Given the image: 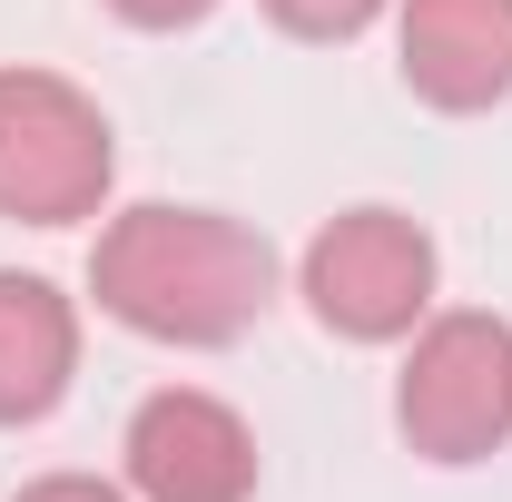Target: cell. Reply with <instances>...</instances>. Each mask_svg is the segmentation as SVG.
<instances>
[{"mask_svg": "<svg viewBox=\"0 0 512 502\" xmlns=\"http://www.w3.org/2000/svg\"><path fill=\"white\" fill-rule=\"evenodd\" d=\"M109 20H128V30H197L217 0H99Z\"/></svg>", "mask_w": 512, "mask_h": 502, "instance_id": "9", "label": "cell"}, {"mask_svg": "<svg viewBox=\"0 0 512 502\" xmlns=\"http://www.w3.org/2000/svg\"><path fill=\"white\" fill-rule=\"evenodd\" d=\"M119 463H128L138 502H256V434L207 384L138 394V414L119 434Z\"/></svg>", "mask_w": 512, "mask_h": 502, "instance_id": "5", "label": "cell"}, {"mask_svg": "<svg viewBox=\"0 0 512 502\" xmlns=\"http://www.w3.org/2000/svg\"><path fill=\"white\" fill-rule=\"evenodd\" d=\"M69 384H79V306L50 276L0 266V424L60 414Z\"/></svg>", "mask_w": 512, "mask_h": 502, "instance_id": "7", "label": "cell"}, {"mask_svg": "<svg viewBox=\"0 0 512 502\" xmlns=\"http://www.w3.org/2000/svg\"><path fill=\"white\" fill-rule=\"evenodd\" d=\"M286 40H316V50H345V40H365L394 0H256Z\"/></svg>", "mask_w": 512, "mask_h": 502, "instance_id": "8", "label": "cell"}, {"mask_svg": "<svg viewBox=\"0 0 512 502\" xmlns=\"http://www.w3.org/2000/svg\"><path fill=\"white\" fill-rule=\"evenodd\" d=\"M434 286H444V256L404 207H345L296 256V296L335 345H404L434 315Z\"/></svg>", "mask_w": 512, "mask_h": 502, "instance_id": "4", "label": "cell"}, {"mask_svg": "<svg viewBox=\"0 0 512 502\" xmlns=\"http://www.w3.org/2000/svg\"><path fill=\"white\" fill-rule=\"evenodd\" d=\"M394 69L444 119L503 109L512 99V0H394Z\"/></svg>", "mask_w": 512, "mask_h": 502, "instance_id": "6", "label": "cell"}, {"mask_svg": "<svg viewBox=\"0 0 512 502\" xmlns=\"http://www.w3.org/2000/svg\"><path fill=\"white\" fill-rule=\"evenodd\" d=\"M109 178H119L109 109L60 69H0V217L79 227L109 207Z\"/></svg>", "mask_w": 512, "mask_h": 502, "instance_id": "3", "label": "cell"}, {"mask_svg": "<svg viewBox=\"0 0 512 502\" xmlns=\"http://www.w3.org/2000/svg\"><path fill=\"white\" fill-rule=\"evenodd\" d=\"M10 502H138L128 483H99V473H40V483H20Z\"/></svg>", "mask_w": 512, "mask_h": 502, "instance_id": "10", "label": "cell"}, {"mask_svg": "<svg viewBox=\"0 0 512 502\" xmlns=\"http://www.w3.org/2000/svg\"><path fill=\"white\" fill-rule=\"evenodd\" d=\"M394 434L424 463H493L512 443V325L493 306H434L404 335L394 375Z\"/></svg>", "mask_w": 512, "mask_h": 502, "instance_id": "2", "label": "cell"}, {"mask_svg": "<svg viewBox=\"0 0 512 502\" xmlns=\"http://www.w3.org/2000/svg\"><path fill=\"white\" fill-rule=\"evenodd\" d=\"M89 296H99L109 325L148 335V345L217 355L276 306V247H266V227L227 217V207L138 197L89 247Z\"/></svg>", "mask_w": 512, "mask_h": 502, "instance_id": "1", "label": "cell"}]
</instances>
